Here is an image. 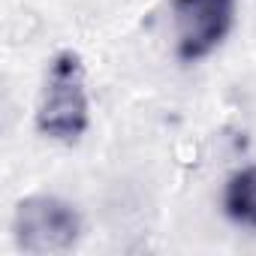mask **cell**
Wrapping results in <instances>:
<instances>
[{"instance_id":"cell-1","label":"cell","mask_w":256,"mask_h":256,"mask_svg":"<svg viewBox=\"0 0 256 256\" xmlns=\"http://www.w3.org/2000/svg\"><path fill=\"white\" fill-rule=\"evenodd\" d=\"M36 133L58 145H76L90 126V96L84 64L72 48L58 52L42 76L36 112Z\"/></svg>"},{"instance_id":"cell-2","label":"cell","mask_w":256,"mask_h":256,"mask_svg":"<svg viewBox=\"0 0 256 256\" xmlns=\"http://www.w3.org/2000/svg\"><path fill=\"white\" fill-rule=\"evenodd\" d=\"M82 232L84 223L78 208L54 193H30L12 211V241L30 256L70 253Z\"/></svg>"},{"instance_id":"cell-3","label":"cell","mask_w":256,"mask_h":256,"mask_svg":"<svg viewBox=\"0 0 256 256\" xmlns=\"http://www.w3.org/2000/svg\"><path fill=\"white\" fill-rule=\"evenodd\" d=\"M235 22V0H172L175 52L196 64L223 46Z\"/></svg>"},{"instance_id":"cell-4","label":"cell","mask_w":256,"mask_h":256,"mask_svg":"<svg viewBox=\"0 0 256 256\" xmlns=\"http://www.w3.org/2000/svg\"><path fill=\"white\" fill-rule=\"evenodd\" d=\"M223 214L244 229L256 232V163L229 175L223 184Z\"/></svg>"}]
</instances>
